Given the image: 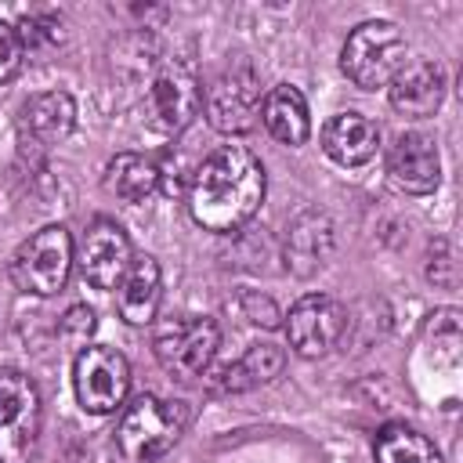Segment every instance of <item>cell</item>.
Wrapping results in <instances>:
<instances>
[{"label":"cell","instance_id":"cell-1","mask_svg":"<svg viewBox=\"0 0 463 463\" xmlns=\"http://www.w3.org/2000/svg\"><path fill=\"white\" fill-rule=\"evenodd\" d=\"M264 166L246 145H221L210 152L188 181V213L199 228L232 235L253 221L264 203Z\"/></svg>","mask_w":463,"mask_h":463},{"label":"cell","instance_id":"cell-2","mask_svg":"<svg viewBox=\"0 0 463 463\" xmlns=\"http://www.w3.org/2000/svg\"><path fill=\"white\" fill-rule=\"evenodd\" d=\"M188 427V405L174 398H156L141 394L134 398L116 427V445L127 463H152L166 456Z\"/></svg>","mask_w":463,"mask_h":463},{"label":"cell","instance_id":"cell-3","mask_svg":"<svg viewBox=\"0 0 463 463\" xmlns=\"http://www.w3.org/2000/svg\"><path fill=\"white\" fill-rule=\"evenodd\" d=\"M402 65H405V36L394 22H383V18L362 22L344 40L340 69L362 90L387 87Z\"/></svg>","mask_w":463,"mask_h":463},{"label":"cell","instance_id":"cell-4","mask_svg":"<svg viewBox=\"0 0 463 463\" xmlns=\"http://www.w3.org/2000/svg\"><path fill=\"white\" fill-rule=\"evenodd\" d=\"M72 264H76V246H72L69 228L47 224L14 250L7 271H11L14 289L33 293V297H54L58 289H65Z\"/></svg>","mask_w":463,"mask_h":463},{"label":"cell","instance_id":"cell-5","mask_svg":"<svg viewBox=\"0 0 463 463\" xmlns=\"http://www.w3.org/2000/svg\"><path fill=\"white\" fill-rule=\"evenodd\" d=\"M40 423L43 405L36 383L18 369H0V463H29Z\"/></svg>","mask_w":463,"mask_h":463},{"label":"cell","instance_id":"cell-6","mask_svg":"<svg viewBox=\"0 0 463 463\" xmlns=\"http://www.w3.org/2000/svg\"><path fill=\"white\" fill-rule=\"evenodd\" d=\"M199 109H203V87L188 61H166L152 76L145 90V105H141L145 123L166 137L181 134L199 116Z\"/></svg>","mask_w":463,"mask_h":463},{"label":"cell","instance_id":"cell-7","mask_svg":"<svg viewBox=\"0 0 463 463\" xmlns=\"http://www.w3.org/2000/svg\"><path fill=\"white\" fill-rule=\"evenodd\" d=\"M221 344V329L213 318L203 315H177V318H163L152 340V351L159 358V365L181 380H192L199 373H206V365L213 362Z\"/></svg>","mask_w":463,"mask_h":463},{"label":"cell","instance_id":"cell-8","mask_svg":"<svg viewBox=\"0 0 463 463\" xmlns=\"http://www.w3.org/2000/svg\"><path fill=\"white\" fill-rule=\"evenodd\" d=\"M72 387H76V398H80L83 412L109 416V412H116L127 402V391H130V362L123 358V351H116L109 344H87L76 354Z\"/></svg>","mask_w":463,"mask_h":463},{"label":"cell","instance_id":"cell-9","mask_svg":"<svg viewBox=\"0 0 463 463\" xmlns=\"http://www.w3.org/2000/svg\"><path fill=\"white\" fill-rule=\"evenodd\" d=\"M260 76L250 61H232L206 87V119L217 134H246L260 116Z\"/></svg>","mask_w":463,"mask_h":463},{"label":"cell","instance_id":"cell-10","mask_svg":"<svg viewBox=\"0 0 463 463\" xmlns=\"http://www.w3.org/2000/svg\"><path fill=\"white\" fill-rule=\"evenodd\" d=\"M286 318V336H289V347L300 354V358H322L329 354L340 336L347 333V311L336 297L329 293H307L300 297Z\"/></svg>","mask_w":463,"mask_h":463},{"label":"cell","instance_id":"cell-11","mask_svg":"<svg viewBox=\"0 0 463 463\" xmlns=\"http://www.w3.org/2000/svg\"><path fill=\"white\" fill-rule=\"evenodd\" d=\"M130 260H134L130 235L116 221L94 217L80 239V250H76V264H80L83 282H90L94 289H116L123 282Z\"/></svg>","mask_w":463,"mask_h":463},{"label":"cell","instance_id":"cell-12","mask_svg":"<svg viewBox=\"0 0 463 463\" xmlns=\"http://www.w3.org/2000/svg\"><path fill=\"white\" fill-rule=\"evenodd\" d=\"M387 177L398 192L430 195L441 181V156H438L434 137L423 130L398 134L391 152H387Z\"/></svg>","mask_w":463,"mask_h":463},{"label":"cell","instance_id":"cell-13","mask_svg":"<svg viewBox=\"0 0 463 463\" xmlns=\"http://www.w3.org/2000/svg\"><path fill=\"white\" fill-rule=\"evenodd\" d=\"M336 246V228L329 221V213L322 210H304L286 224V239H282V260L286 271L297 279H311L315 271H322L333 257Z\"/></svg>","mask_w":463,"mask_h":463},{"label":"cell","instance_id":"cell-14","mask_svg":"<svg viewBox=\"0 0 463 463\" xmlns=\"http://www.w3.org/2000/svg\"><path fill=\"white\" fill-rule=\"evenodd\" d=\"M387 101L398 116H409V119L434 116L445 101V69L434 58L405 61L387 83Z\"/></svg>","mask_w":463,"mask_h":463},{"label":"cell","instance_id":"cell-15","mask_svg":"<svg viewBox=\"0 0 463 463\" xmlns=\"http://www.w3.org/2000/svg\"><path fill=\"white\" fill-rule=\"evenodd\" d=\"M380 148V127L362 112H336L322 127V152L336 166H365Z\"/></svg>","mask_w":463,"mask_h":463},{"label":"cell","instance_id":"cell-16","mask_svg":"<svg viewBox=\"0 0 463 463\" xmlns=\"http://www.w3.org/2000/svg\"><path fill=\"white\" fill-rule=\"evenodd\" d=\"M159 297H163V271H159V260L156 257H134L123 282L116 286V307H119V318L130 322V326H148L156 322V311H159Z\"/></svg>","mask_w":463,"mask_h":463},{"label":"cell","instance_id":"cell-17","mask_svg":"<svg viewBox=\"0 0 463 463\" xmlns=\"http://www.w3.org/2000/svg\"><path fill=\"white\" fill-rule=\"evenodd\" d=\"M282 365H286L282 347H275V344H253V347H246L242 358L221 365L206 383H210L213 394H242V391H253V387L271 383L282 373Z\"/></svg>","mask_w":463,"mask_h":463},{"label":"cell","instance_id":"cell-18","mask_svg":"<svg viewBox=\"0 0 463 463\" xmlns=\"http://www.w3.org/2000/svg\"><path fill=\"white\" fill-rule=\"evenodd\" d=\"M260 119L268 127V134L279 141V145H304L311 137V112H307V101L304 94L293 87V83H279L264 94L260 101Z\"/></svg>","mask_w":463,"mask_h":463},{"label":"cell","instance_id":"cell-19","mask_svg":"<svg viewBox=\"0 0 463 463\" xmlns=\"http://www.w3.org/2000/svg\"><path fill=\"white\" fill-rule=\"evenodd\" d=\"M76 127V101L65 90H40L22 105V130L36 145H58Z\"/></svg>","mask_w":463,"mask_h":463},{"label":"cell","instance_id":"cell-20","mask_svg":"<svg viewBox=\"0 0 463 463\" xmlns=\"http://www.w3.org/2000/svg\"><path fill=\"white\" fill-rule=\"evenodd\" d=\"M105 188L116 199L137 206L159 192V163L141 152H119L105 170Z\"/></svg>","mask_w":463,"mask_h":463},{"label":"cell","instance_id":"cell-21","mask_svg":"<svg viewBox=\"0 0 463 463\" xmlns=\"http://www.w3.org/2000/svg\"><path fill=\"white\" fill-rule=\"evenodd\" d=\"M376 463H441V452L416 427L387 423L376 434Z\"/></svg>","mask_w":463,"mask_h":463},{"label":"cell","instance_id":"cell-22","mask_svg":"<svg viewBox=\"0 0 463 463\" xmlns=\"http://www.w3.org/2000/svg\"><path fill=\"white\" fill-rule=\"evenodd\" d=\"M18 36H22L25 54L43 58V54H51V51H58L65 43V25L54 14H29V18H22Z\"/></svg>","mask_w":463,"mask_h":463},{"label":"cell","instance_id":"cell-23","mask_svg":"<svg viewBox=\"0 0 463 463\" xmlns=\"http://www.w3.org/2000/svg\"><path fill=\"white\" fill-rule=\"evenodd\" d=\"M94 329H98L94 311H90L87 304H72V307L61 315V322H58V340H61L65 347L83 351V347H87V340L94 336Z\"/></svg>","mask_w":463,"mask_h":463},{"label":"cell","instance_id":"cell-24","mask_svg":"<svg viewBox=\"0 0 463 463\" xmlns=\"http://www.w3.org/2000/svg\"><path fill=\"white\" fill-rule=\"evenodd\" d=\"M427 282L452 289L459 282V264H456V250L449 239H434L427 250Z\"/></svg>","mask_w":463,"mask_h":463},{"label":"cell","instance_id":"cell-25","mask_svg":"<svg viewBox=\"0 0 463 463\" xmlns=\"http://www.w3.org/2000/svg\"><path fill=\"white\" fill-rule=\"evenodd\" d=\"M239 307H242V318L253 322V326H260V329H279V326H282L279 304H275L271 297L257 293V289H246V293L239 297Z\"/></svg>","mask_w":463,"mask_h":463},{"label":"cell","instance_id":"cell-26","mask_svg":"<svg viewBox=\"0 0 463 463\" xmlns=\"http://www.w3.org/2000/svg\"><path fill=\"white\" fill-rule=\"evenodd\" d=\"M22 61H25V47H22L18 25L0 22V83L14 80L18 69H22Z\"/></svg>","mask_w":463,"mask_h":463}]
</instances>
